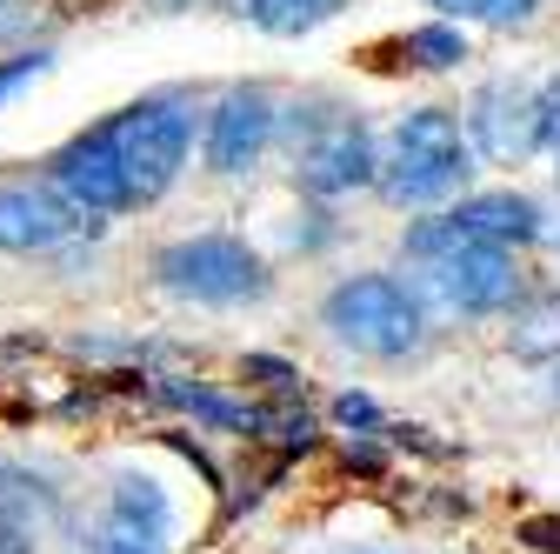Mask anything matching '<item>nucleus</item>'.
Listing matches in <instances>:
<instances>
[{
  "label": "nucleus",
  "instance_id": "9d476101",
  "mask_svg": "<svg viewBox=\"0 0 560 554\" xmlns=\"http://www.w3.org/2000/svg\"><path fill=\"white\" fill-rule=\"evenodd\" d=\"M467 127H474V148L487 161L540 154V107H534V88H521V81H487L467 107Z\"/></svg>",
  "mask_w": 560,
  "mask_h": 554
},
{
  "label": "nucleus",
  "instance_id": "412c9836",
  "mask_svg": "<svg viewBox=\"0 0 560 554\" xmlns=\"http://www.w3.org/2000/svg\"><path fill=\"white\" fill-rule=\"evenodd\" d=\"M241 374H247V381H260L267 394H294V381H301L288 361H273V355H247V361H241Z\"/></svg>",
  "mask_w": 560,
  "mask_h": 554
},
{
  "label": "nucleus",
  "instance_id": "dca6fc26",
  "mask_svg": "<svg viewBox=\"0 0 560 554\" xmlns=\"http://www.w3.org/2000/svg\"><path fill=\"white\" fill-rule=\"evenodd\" d=\"M114 521H127V528H148V534H167L174 508H167V495L154 488L148 474H114Z\"/></svg>",
  "mask_w": 560,
  "mask_h": 554
},
{
  "label": "nucleus",
  "instance_id": "a211bd4d",
  "mask_svg": "<svg viewBox=\"0 0 560 554\" xmlns=\"http://www.w3.org/2000/svg\"><path fill=\"white\" fill-rule=\"evenodd\" d=\"M47 67H54V54H47V47H27V54H8V60H0V107H8L27 81H40Z\"/></svg>",
  "mask_w": 560,
  "mask_h": 554
},
{
  "label": "nucleus",
  "instance_id": "4be33fe9",
  "mask_svg": "<svg viewBox=\"0 0 560 554\" xmlns=\"http://www.w3.org/2000/svg\"><path fill=\"white\" fill-rule=\"evenodd\" d=\"M534 107H540V148H553V154H560V74L534 88Z\"/></svg>",
  "mask_w": 560,
  "mask_h": 554
},
{
  "label": "nucleus",
  "instance_id": "20e7f679",
  "mask_svg": "<svg viewBox=\"0 0 560 554\" xmlns=\"http://www.w3.org/2000/svg\"><path fill=\"white\" fill-rule=\"evenodd\" d=\"M154 281L180 301H200V308H241V301H260L273 288V274L241 234H187V241H167L154 254Z\"/></svg>",
  "mask_w": 560,
  "mask_h": 554
},
{
  "label": "nucleus",
  "instance_id": "9b49d317",
  "mask_svg": "<svg viewBox=\"0 0 560 554\" xmlns=\"http://www.w3.org/2000/svg\"><path fill=\"white\" fill-rule=\"evenodd\" d=\"M54 187L81 207V215H133V194H127V181H120V161L107 154V141H101V127H88V134H74L54 161Z\"/></svg>",
  "mask_w": 560,
  "mask_h": 554
},
{
  "label": "nucleus",
  "instance_id": "6ab92c4d",
  "mask_svg": "<svg viewBox=\"0 0 560 554\" xmlns=\"http://www.w3.org/2000/svg\"><path fill=\"white\" fill-rule=\"evenodd\" d=\"M254 435L280 441L288 454H307V448H314V422H307V414H267V407H260V428H254Z\"/></svg>",
  "mask_w": 560,
  "mask_h": 554
},
{
  "label": "nucleus",
  "instance_id": "4468645a",
  "mask_svg": "<svg viewBox=\"0 0 560 554\" xmlns=\"http://www.w3.org/2000/svg\"><path fill=\"white\" fill-rule=\"evenodd\" d=\"M247 8V21L260 27V34H280V41H294V34H314V27H327L347 0H241Z\"/></svg>",
  "mask_w": 560,
  "mask_h": 554
},
{
  "label": "nucleus",
  "instance_id": "f257e3e1",
  "mask_svg": "<svg viewBox=\"0 0 560 554\" xmlns=\"http://www.w3.org/2000/svg\"><path fill=\"white\" fill-rule=\"evenodd\" d=\"M474 174V141L460 134V120L447 107H413L394 127V148L374 174V187L394 207H434L447 194H460Z\"/></svg>",
  "mask_w": 560,
  "mask_h": 554
},
{
  "label": "nucleus",
  "instance_id": "f3484780",
  "mask_svg": "<svg viewBox=\"0 0 560 554\" xmlns=\"http://www.w3.org/2000/svg\"><path fill=\"white\" fill-rule=\"evenodd\" d=\"M454 21H487V27H527L540 0H434Z\"/></svg>",
  "mask_w": 560,
  "mask_h": 554
},
{
  "label": "nucleus",
  "instance_id": "2eb2a0df",
  "mask_svg": "<svg viewBox=\"0 0 560 554\" xmlns=\"http://www.w3.org/2000/svg\"><path fill=\"white\" fill-rule=\"evenodd\" d=\"M400 54H407V67H420V74H447V67L467 60V27H454V21L407 27L400 34Z\"/></svg>",
  "mask_w": 560,
  "mask_h": 554
},
{
  "label": "nucleus",
  "instance_id": "f03ea898",
  "mask_svg": "<svg viewBox=\"0 0 560 554\" xmlns=\"http://www.w3.org/2000/svg\"><path fill=\"white\" fill-rule=\"evenodd\" d=\"M101 141H107V154L120 161V181H127L133 207H148V200H161V194L180 181V168H187L194 114H187V101H174V94H148V101L107 114V120H101Z\"/></svg>",
  "mask_w": 560,
  "mask_h": 554
},
{
  "label": "nucleus",
  "instance_id": "423d86ee",
  "mask_svg": "<svg viewBox=\"0 0 560 554\" xmlns=\"http://www.w3.org/2000/svg\"><path fill=\"white\" fill-rule=\"evenodd\" d=\"M521 254L501 247V241H460L447 254L428 261V295L447 308V314H501L521 301Z\"/></svg>",
  "mask_w": 560,
  "mask_h": 554
},
{
  "label": "nucleus",
  "instance_id": "aec40b11",
  "mask_svg": "<svg viewBox=\"0 0 560 554\" xmlns=\"http://www.w3.org/2000/svg\"><path fill=\"white\" fill-rule=\"evenodd\" d=\"M94 554H167V547H161V534H148V528L107 521V528H101V541H94Z\"/></svg>",
  "mask_w": 560,
  "mask_h": 554
},
{
  "label": "nucleus",
  "instance_id": "ddd939ff",
  "mask_svg": "<svg viewBox=\"0 0 560 554\" xmlns=\"http://www.w3.org/2000/svg\"><path fill=\"white\" fill-rule=\"evenodd\" d=\"M514 355L527 361H553L560 355V295H521L514 301Z\"/></svg>",
  "mask_w": 560,
  "mask_h": 554
},
{
  "label": "nucleus",
  "instance_id": "0eeeda50",
  "mask_svg": "<svg viewBox=\"0 0 560 554\" xmlns=\"http://www.w3.org/2000/svg\"><path fill=\"white\" fill-rule=\"evenodd\" d=\"M540 234V207L527 194H467L460 207H447V215L407 228V254L413 261H434L460 241H501V247H521Z\"/></svg>",
  "mask_w": 560,
  "mask_h": 554
},
{
  "label": "nucleus",
  "instance_id": "7ed1b4c3",
  "mask_svg": "<svg viewBox=\"0 0 560 554\" xmlns=\"http://www.w3.org/2000/svg\"><path fill=\"white\" fill-rule=\"evenodd\" d=\"M320 321L340 348L374 355V361H400L428 341V308H420V295H407L394 274H347L320 301Z\"/></svg>",
  "mask_w": 560,
  "mask_h": 554
},
{
  "label": "nucleus",
  "instance_id": "39448f33",
  "mask_svg": "<svg viewBox=\"0 0 560 554\" xmlns=\"http://www.w3.org/2000/svg\"><path fill=\"white\" fill-rule=\"evenodd\" d=\"M320 114H307V127L294 120V181L307 194H354L374 187L381 174V148L361 114H340L327 101H314Z\"/></svg>",
  "mask_w": 560,
  "mask_h": 554
},
{
  "label": "nucleus",
  "instance_id": "6e6552de",
  "mask_svg": "<svg viewBox=\"0 0 560 554\" xmlns=\"http://www.w3.org/2000/svg\"><path fill=\"white\" fill-rule=\"evenodd\" d=\"M280 134V101L267 88H228L207 114V134H200V154L214 174H247Z\"/></svg>",
  "mask_w": 560,
  "mask_h": 554
},
{
  "label": "nucleus",
  "instance_id": "b1692460",
  "mask_svg": "<svg viewBox=\"0 0 560 554\" xmlns=\"http://www.w3.org/2000/svg\"><path fill=\"white\" fill-rule=\"evenodd\" d=\"M521 541L540 547V554H560V515H534V521H521Z\"/></svg>",
  "mask_w": 560,
  "mask_h": 554
},
{
  "label": "nucleus",
  "instance_id": "393cba45",
  "mask_svg": "<svg viewBox=\"0 0 560 554\" xmlns=\"http://www.w3.org/2000/svg\"><path fill=\"white\" fill-rule=\"evenodd\" d=\"M0 554H34V528H27V521H8V515H0Z\"/></svg>",
  "mask_w": 560,
  "mask_h": 554
},
{
  "label": "nucleus",
  "instance_id": "1a4fd4ad",
  "mask_svg": "<svg viewBox=\"0 0 560 554\" xmlns=\"http://www.w3.org/2000/svg\"><path fill=\"white\" fill-rule=\"evenodd\" d=\"M81 228H94V215H81L54 181H8L0 187V254H47L60 241H74Z\"/></svg>",
  "mask_w": 560,
  "mask_h": 554
},
{
  "label": "nucleus",
  "instance_id": "5701e85b",
  "mask_svg": "<svg viewBox=\"0 0 560 554\" xmlns=\"http://www.w3.org/2000/svg\"><path fill=\"white\" fill-rule=\"evenodd\" d=\"M334 422H340L347 435H368V428H381V407H374L368 394H340V401H334Z\"/></svg>",
  "mask_w": 560,
  "mask_h": 554
},
{
  "label": "nucleus",
  "instance_id": "f8f14e48",
  "mask_svg": "<svg viewBox=\"0 0 560 554\" xmlns=\"http://www.w3.org/2000/svg\"><path fill=\"white\" fill-rule=\"evenodd\" d=\"M154 394H161V401H174V407H187L194 422H207V428H228V435H254V428H260V407H241V401H228V394H214V388L161 381Z\"/></svg>",
  "mask_w": 560,
  "mask_h": 554
}]
</instances>
